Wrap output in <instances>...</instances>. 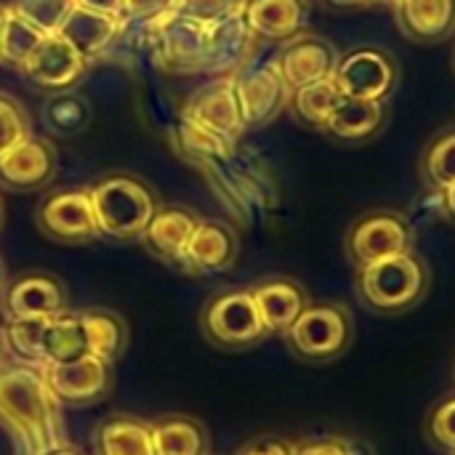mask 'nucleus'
<instances>
[{
	"label": "nucleus",
	"instance_id": "58836bf2",
	"mask_svg": "<svg viewBox=\"0 0 455 455\" xmlns=\"http://www.w3.org/2000/svg\"><path fill=\"white\" fill-rule=\"evenodd\" d=\"M171 0H125L123 16L125 19H155L157 13L168 11Z\"/></svg>",
	"mask_w": 455,
	"mask_h": 455
},
{
	"label": "nucleus",
	"instance_id": "a19ab883",
	"mask_svg": "<svg viewBox=\"0 0 455 455\" xmlns=\"http://www.w3.org/2000/svg\"><path fill=\"white\" fill-rule=\"evenodd\" d=\"M32 455H85V451H80L77 445H72V443H56V445H51V448H45V451H37V453Z\"/></svg>",
	"mask_w": 455,
	"mask_h": 455
},
{
	"label": "nucleus",
	"instance_id": "6e6552de",
	"mask_svg": "<svg viewBox=\"0 0 455 455\" xmlns=\"http://www.w3.org/2000/svg\"><path fill=\"white\" fill-rule=\"evenodd\" d=\"M333 83L347 99L387 104L400 85V67L384 48H357L339 59Z\"/></svg>",
	"mask_w": 455,
	"mask_h": 455
},
{
	"label": "nucleus",
	"instance_id": "49530a36",
	"mask_svg": "<svg viewBox=\"0 0 455 455\" xmlns=\"http://www.w3.org/2000/svg\"><path fill=\"white\" fill-rule=\"evenodd\" d=\"M5 288V272H3V261H0V291Z\"/></svg>",
	"mask_w": 455,
	"mask_h": 455
},
{
	"label": "nucleus",
	"instance_id": "b1692460",
	"mask_svg": "<svg viewBox=\"0 0 455 455\" xmlns=\"http://www.w3.org/2000/svg\"><path fill=\"white\" fill-rule=\"evenodd\" d=\"M93 455H155L152 421L112 413L93 429Z\"/></svg>",
	"mask_w": 455,
	"mask_h": 455
},
{
	"label": "nucleus",
	"instance_id": "a18cd8bd",
	"mask_svg": "<svg viewBox=\"0 0 455 455\" xmlns=\"http://www.w3.org/2000/svg\"><path fill=\"white\" fill-rule=\"evenodd\" d=\"M368 3H373V5H387V8H397L400 0H368Z\"/></svg>",
	"mask_w": 455,
	"mask_h": 455
},
{
	"label": "nucleus",
	"instance_id": "ea45409f",
	"mask_svg": "<svg viewBox=\"0 0 455 455\" xmlns=\"http://www.w3.org/2000/svg\"><path fill=\"white\" fill-rule=\"evenodd\" d=\"M123 3L125 0H75V5H80V8L107 13V16H115V19H125L123 16Z\"/></svg>",
	"mask_w": 455,
	"mask_h": 455
},
{
	"label": "nucleus",
	"instance_id": "39448f33",
	"mask_svg": "<svg viewBox=\"0 0 455 455\" xmlns=\"http://www.w3.org/2000/svg\"><path fill=\"white\" fill-rule=\"evenodd\" d=\"M200 331L208 344L227 352H245L267 339L261 315L248 285L213 293L200 309Z\"/></svg>",
	"mask_w": 455,
	"mask_h": 455
},
{
	"label": "nucleus",
	"instance_id": "7ed1b4c3",
	"mask_svg": "<svg viewBox=\"0 0 455 455\" xmlns=\"http://www.w3.org/2000/svg\"><path fill=\"white\" fill-rule=\"evenodd\" d=\"M99 235L115 243H139L157 211V197L133 173H107L88 187Z\"/></svg>",
	"mask_w": 455,
	"mask_h": 455
},
{
	"label": "nucleus",
	"instance_id": "aec40b11",
	"mask_svg": "<svg viewBox=\"0 0 455 455\" xmlns=\"http://www.w3.org/2000/svg\"><path fill=\"white\" fill-rule=\"evenodd\" d=\"M259 37L251 32V27L243 19V11L208 27L205 40V59L203 72L213 75H232L243 64H248L256 53Z\"/></svg>",
	"mask_w": 455,
	"mask_h": 455
},
{
	"label": "nucleus",
	"instance_id": "a878e982",
	"mask_svg": "<svg viewBox=\"0 0 455 455\" xmlns=\"http://www.w3.org/2000/svg\"><path fill=\"white\" fill-rule=\"evenodd\" d=\"M155 455H211V435L205 424L187 413L152 421Z\"/></svg>",
	"mask_w": 455,
	"mask_h": 455
},
{
	"label": "nucleus",
	"instance_id": "c756f323",
	"mask_svg": "<svg viewBox=\"0 0 455 455\" xmlns=\"http://www.w3.org/2000/svg\"><path fill=\"white\" fill-rule=\"evenodd\" d=\"M45 37H48L45 32H40L11 5H5V16L0 27V64H11L19 69Z\"/></svg>",
	"mask_w": 455,
	"mask_h": 455
},
{
	"label": "nucleus",
	"instance_id": "412c9836",
	"mask_svg": "<svg viewBox=\"0 0 455 455\" xmlns=\"http://www.w3.org/2000/svg\"><path fill=\"white\" fill-rule=\"evenodd\" d=\"M243 19L259 40L285 43L304 32L309 19L307 0H245Z\"/></svg>",
	"mask_w": 455,
	"mask_h": 455
},
{
	"label": "nucleus",
	"instance_id": "c03bdc74",
	"mask_svg": "<svg viewBox=\"0 0 455 455\" xmlns=\"http://www.w3.org/2000/svg\"><path fill=\"white\" fill-rule=\"evenodd\" d=\"M8 344H5V333H3V328H0V371L8 365Z\"/></svg>",
	"mask_w": 455,
	"mask_h": 455
},
{
	"label": "nucleus",
	"instance_id": "bb28decb",
	"mask_svg": "<svg viewBox=\"0 0 455 455\" xmlns=\"http://www.w3.org/2000/svg\"><path fill=\"white\" fill-rule=\"evenodd\" d=\"M80 320L85 328L91 357H99L107 365H115L125 355L128 339H131L128 323L123 320V315L104 309V307H91V309H80Z\"/></svg>",
	"mask_w": 455,
	"mask_h": 455
},
{
	"label": "nucleus",
	"instance_id": "f704fd0d",
	"mask_svg": "<svg viewBox=\"0 0 455 455\" xmlns=\"http://www.w3.org/2000/svg\"><path fill=\"white\" fill-rule=\"evenodd\" d=\"M243 3L245 0H171V11L211 27V24H219V21L240 13Z\"/></svg>",
	"mask_w": 455,
	"mask_h": 455
},
{
	"label": "nucleus",
	"instance_id": "f8f14e48",
	"mask_svg": "<svg viewBox=\"0 0 455 455\" xmlns=\"http://www.w3.org/2000/svg\"><path fill=\"white\" fill-rule=\"evenodd\" d=\"M339 48L325 40L323 35H296L291 40H285L277 51V56L272 59L283 83L296 91L304 88L309 83H320L336 75L339 67Z\"/></svg>",
	"mask_w": 455,
	"mask_h": 455
},
{
	"label": "nucleus",
	"instance_id": "1a4fd4ad",
	"mask_svg": "<svg viewBox=\"0 0 455 455\" xmlns=\"http://www.w3.org/2000/svg\"><path fill=\"white\" fill-rule=\"evenodd\" d=\"M232 83L245 128H261L288 107L291 88L283 83L275 61L251 59L248 64L232 72Z\"/></svg>",
	"mask_w": 455,
	"mask_h": 455
},
{
	"label": "nucleus",
	"instance_id": "f3484780",
	"mask_svg": "<svg viewBox=\"0 0 455 455\" xmlns=\"http://www.w3.org/2000/svg\"><path fill=\"white\" fill-rule=\"evenodd\" d=\"M267 336H283L312 301L307 288L285 275H269L248 285Z\"/></svg>",
	"mask_w": 455,
	"mask_h": 455
},
{
	"label": "nucleus",
	"instance_id": "dca6fc26",
	"mask_svg": "<svg viewBox=\"0 0 455 455\" xmlns=\"http://www.w3.org/2000/svg\"><path fill=\"white\" fill-rule=\"evenodd\" d=\"M19 69L35 88L56 93L72 88L85 75L88 61L56 32L48 35Z\"/></svg>",
	"mask_w": 455,
	"mask_h": 455
},
{
	"label": "nucleus",
	"instance_id": "de8ad7c7",
	"mask_svg": "<svg viewBox=\"0 0 455 455\" xmlns=\"http://www.w3.org/2000/svg\"><path fill=\"white\" fill-rule=\"evenodd\" d=\"M3 219H5V211H3V200H0V229H3Z\"/></svg>",
	"mask_w": 455,
	"mask_h": 455
},
{
	"label": "nucleus",
	"instance_id": "4c0bfd02",
	"mask_svg": "<svg viewBox=\"0 0 455 455\" xmlns=\"http://www.w3.org/2000/svg\"><path fill=\"white\" fill-rule=\"evenodd\" d=\"M235 455H293V440L280 435H261L248 440Z\"/></svg>",
	"mask_w": 455,
	"mask_h": 455
},
{
	"label": "nucleus",
	"instance_id": "cd10ccee",
	"mask_svg": "<svg viewBox=\"0 0 455 455\" xmlns=\"http://www.w3.org/2000/svg\"><path fill=\"white\" fill-rule=\"evenodd\" d=\"M88 355L91 352H88V339H85L83 320H80V309H67L48 320V328L43 336L45 365H67Z\"/></svg>",
	"mask_w": 455,
	"mask_h": 455
},
{
	"label": "nucleus",
	"instance_id": "f03ea898",
	"mask_svg": "<svg viewBox=\"0 0 455 455\" xmlns=\"http://www.w3.org/2000/svg\"><path fill=\"white\" fill-rule=\"evenodd\" d=\"M432 285L429 267L421 253H400L357 269V296L376 315H405L416 309Z\"/></svg>",
	"mask_w": 455,
	"mask_h": 455
},
{
	"label": "nucleus",
	"instance_id": "423d86ee",
	"mask_svg": "<svg viewBox=\"0 0 455 455\" xmlns=\"http://www.w3.org/2000/svg\"><path fill=\"white\" fill-rule=\"evenodd\" d=\"M347 259L360 269L400 253L416 251V229L400 211L379 208L352 221L344 237Z\"/></svg>",
	"mask_w": 455,
	"mask_h": 455
},
{
	"label": "nucleus",
	"instance_id": "f257e3e1",
	"mask_svg": "<svg viewBox=\"0 0 455 455\" xmlns=\"http://www.w3.org/2000/svg\"><path fill=\"white\" fill-rule=\"evenodd\" d=\"M0 424L27 455L64 443L59 403L45 384L43 368L19 363L0 371Z\"/></svg>",
	"mask_w": 455,
	"mask_h": 455
},
{
	"label": "nucleus",
	"instance_id": "e433bc0d",
	"mask_svg": "<svg viewBox=\"0 0 455 455\" xmlns=\"http://www.w3.org/2000/svg\"><path fill=\"white\" fill-rule=\"evenodd\" d=\"M293 455H371V451L341 435H317L293 443Z\"/></svg>",
	"mask_w": 455,
	"mask_h": 455
},
{
	"label": "nucleus",
	"instance_id": "393cba45",
	"mask_svg": "<svg viewBox=\"0 0 455 455\" xmlns=\"http://www.w3.org/2000/svg\"><path fill=\"white\" fill-rule=\"evenodd\" d=\"M384 120H387L384 104L341 96V101L325 120L323 131L336 141L363 144V141H371L373 136H379V131L384 128Z\"/></svg>",
	"mask_w": 455,
	"mask_h": 455
},
{
	"label": "nucleus",
	"instance_id": "79ce46f5",
	"mask_svg": "<svg viewBox=\"0 0 455 455\" xmlns=\"http://www.w3.org/2000/svg\"><path fill=\"white\" fill-rule=\"evenodd\" d=\"M443 219L455 221V184L443 189Z\"/></svg>",
	"mask_w": 455,
	"mask_h": 455
},
{
	"label": "nucleus",
	"instance_id": "2f4dec72",
	"mask_svg": "<svg viewBox=\"0 0 455 455\" xmlns=\"http://www.w3.org/2000/svg\"><path fill=\"white\" fill-rule=\"evenodd\" d=\"M51 317H13L5 320V344H8V355L16 357L21 365H32V368H43V336L48 328Z\"/></svg>",
	"mask_w": 455,
	"mask_h": 455
},
{
	"label": "nucleus",
	"instance_id": "4468645a",
	"mask_svg": "<svg viewBox=\"0 0 455 455\" xmlns=\"http://www.w3.org/2000/svg\"><path fill=\"white\" fill-rule=\"evenodd\" d=\"M5 320L13 317H56L69 309L67 285L51 272H24L0 291Z\"/></svg>",
	"mask_w": 455,
	"mask_h": 455
},
{
	"label": "nucleus",
	"instance_id": "6ab92c4d",
	"mask_svg": "<svg viewBox=\"0 0 455 455\" xmlns=\"http://www.w3.org/2000/svg\"><path fill=\"white\" fill-rule=\"evenodd\" d=\"M197 221H200V216L187 205H157V211L149 219L139 243L160 264L179 267Z\"/></svg>",
	"mask_w": 455,
	"mask_h": 455
},
{
	"label": "nucleus",
	"instance_id": "9d476101",
	"mask_svg": "<svg viewBox=\"0 0 455 455\" xmlns=\"http://www.w3.org/2000/svg\"><path fill=\"white\" fill-rule=\"evenodd\" d=\"M157 59L171 72H203L208 27L181 16L176 11H163L149 19Z\"/></svg>",
	"mask_w": 455,
	"mask_h": 455
},
{
	"label": "nucleus",
	"instance_id": "9b49d317",
	"mask_svg": "<svg viewBox=\"0 0 455 455\" xmlns=\"http://www.w3.org/2000/svg\"><path fill=\"white\" fill-rule=\"evenodd\" d=\"M240 259V237L237 232L219 219H200L184 256L176 269L189 277H216L229 272Z\"/></svg>",
	"mask_w": 455,
	"mask_h": 455
},
{
	"label": "nucleus",
	"instance_id": "20e7f679",
	"mask_svg": "<svg viewBox=\"0 0 455 455\" xmlns=\"http://www.w3.org/2000/svg\"><path fill=\"white\" fill-rule=\"evenodd\" d=\"M283 339L296 360L328 365L349 352L355 341V320L339 301H309Z\"/></svg>",
	"mask_w": 455,
	"mask_h": 455
},
{
	"label": "nucleus",
	"instance_id": "ddd939ff",
	"mask_svg": "<svg viewBox=\"0 0 455 455\" xmlns=\"http://www.w3.org/2000/svg\"><path fill=\"white\" fill-rule=\"evenodd\" d=\"M43 376L53 400L67 408L96 405L112 389V365L91 355L67 365H45Z\"/></svg>",
	"mask_w": 455,
	"mask_h": 455
},
{
	"label": "nucleus",
	"instance_id": "c9c22d12",
	"mask_svg": "<svg viewBox=\"0 0 455 455\" xmlns=\"http://www.w3.org/2000/svg\"><path fill=\"white\" fill-rule=\"evenodd\" d=\"M427 437L437 451L455 455V395L432 408L427 419Z\"/></svg>",
	"mask_w": 455,
	"mask_h": 455
},
{
	"label": "nucleus",
	"instance_id": "473e14b6",
	"mask_svg": "<svg viewBox=\"0 0 455 455\" xmlns=\"http://www.w3.org/2000/svg\"><path fill=\"white\" fill-rule=\"evenodd\" d=\"M11 8L27 21H32L40 32L56 35L69 11L75 8V0H13Z\"/></svg>",
	"mask_w": 455,
	"mask_h": 455
},
{
	"label": "nucleus",
	"instance_id": "4be33fe9",
	"mask_svg": "<svg viewBox=\"0 0 455 455\" xmlns=\"http://www.w3.org/2000/svg\"><path fill=\"white\" fill-rule=\"evenodd\" d=\"M395 16L411 43L435 45L455 35V0H400Z\"/></svg>",
	"mask_w": 455,
	"mask_h": 455
},
{
	"label": "nucleus",
	"instance_id": "c85d7f7f",
	"mask_svg": "<svg viewBox=\"0 0 455 455\" xmlns=\"http://www.w3.org/2000/svg\"><path fill=\"white\" fill-rule=\"evenodd\" d=\"M339 101H341V91L333 83V77H328V80L309 83L304 88L291 91L288 109L293 112V117L299 123L312 125V128H323Z\"/></svg>",
	"mask_w": 455,
	"mask_h": 455
},
{
	"label": "nucleus",
	"instance_id": "8fccbe9b",
	"mask_svg": "<svg viewBox=\"0 0 455 455\" xmlns=\"http://www.w3.org/2000/svg\"><path fill=\"white\" fill-rule=\"evenodd\" d=\"M453 69H455V51H453Z\"/></svg>",
	"mask_w": 455,
	"mask_h": 455
},
{
	"label": "nucleus",
	"instance_id": "09e8293b",
	"mask_svg": "<svg viewBox=\"0 0 455 455\" xmlns=\"http://www.w3.org/2000/svg\"><path fill=\"white\" fill-rule=\"evenodd\" d=\"M3 16H5V5H0V27H3Z\"/></svg>",
	"mask_w": 455,
	"mask_h": 455
},
{
	"label": "nucleus",
	"instance_id": "0eeeda50",
	"mask_svg": "<svg viewBox=\"0 0 455 455\" xmlns=\"http://www.w3.org/2000/svg\"><path fill=\"white\" fill-rule=\"evenodd\" d=\"M35 224L43 237L59 245H88L101 237L88 187L48 192L37 203Z\"/></svg>",
	"mask_w": 455,
	"mask_h": 455
},
{
	"label": "nucleus",
	"instance_id": "a211bd4d",
	"mask_svg": "<svg viewBox=\"0 0 455 455\" xmlns=\"http://www.w3.org/2000/svg\"><path fill=\"white\" fill-rule=\"evenodd\" d=\"M56 173V152L45 139L27 136L0 157V187L11 192L43 189Z\"/></svg>",
	"mask_w": 455,
	"mask_h": 455
},
{
	"label": "nucleus",
	"instance_id": "5701e85b",
	"mask_svg": "<svg viewBox=\"0 0 455 455\" xmlns=\"http://www.w3.org/2000/svg\"><path fill=\"white\" fill-rule=\"evenodd\" d=\"M123 21L125 19H115V16L96 13V11L75 5L69 11V16L64 19L59 35L91 64L93 59H99L101 53H107L112 48V43L120 35Z\"/></svg>",
	"mask_w": 455,
	"mask_h": 455
},
{
	"label": "nucleus",
	"instance_id": "7c9ffc66",
	"mask_svg": "<svg viewBox=\"0 0 455 455\" xmlns=\"http://www.w3.org/2000/svg\"><path fill=\"white\" fill-rule=\"evenodd\" d=\"M427 189H448L455 184V125L440 131L421 152L419 163Z\"/></svg>",
	"mask_w": 455,
	"mask_h": 455
},
{
	"label": "nucleus",
	"instance_id": "2eb2a0df",
	"mask_svg": "<svg viewBox=\"0 0 455 455\" xmlns=\"http://www.w3.org/2000/svg\"><path fill=\"white\" fill-rule=\"evenodd\" d=\"M184 117L235 144L237 136L245 131V125H243L232 75H219L216 80L197 88V93H192L184 107Z\"/></svg>",
	"mask_w": 455,
	"mask_h": 455
},
{
	"label": "nucleus",
	"instance_id": "72a5a7b5",
	"mask_svg": "<svg viewBox=\"0 0 455 455\" xmlns=\"http://www.w3.org/2000/svg\"><path fill=\"white\" fill-rule=\"evenodd\" d=\"M29 133V115L24 112V107L0 91V157L13 149L19 141H24Z\"/></svg>",
	"mask_w": 455,
	"mask_h": 455
},
{
	"label": "nucleus",
	"instance_id": "37998d69",
	"mask_svg": "<svg viewBox=\"0 0 455 455\" xmlns=\"http://www.w3.org/2000/svg\"><path fill=\"white\" fill-rule=\"evenodd\" d=\"M331 8H341V11H349V8H363L368 5V0H325Z\"/></svg>",
	"mask_w": 455,
	"mask_h": 455
}]
</instances>
